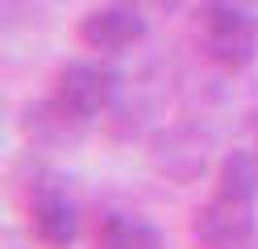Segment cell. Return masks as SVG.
Returning <instances> with one entry per match:
<instances>
[{"mask_svg": "<svg viewBox=\"0 0 258 249\" xmlns=\"http://www.w3.org/2000/svg\"><path fill=\"white\" fill-rule=\"evenodd\" d=\"M191 33L200 54L221 71H246L258 58V17L246 0H200Z\"/></svg>", "mask_w": 258, "mask_h": 249, "instance_id": "cell-1", "label": "cell"}, {"mask_svg": "<svg viewBox=\"0 0 258 249\" xmlns=\"http://www.w3.org/2000/svg\"><path fill=\"white\" fill-rule=\"evenodd\" d=\"M25 216H29V232L38 237L42 249H71L79 241V228H84V212H79V199L71 191V179L54 171H42L29 179Z\"/></svg>", "mask_w": 258, "mask_h": 249, "instance_id": "cell-2", "label": "cell"}, {"mask_svg": "<svg viewBox=\"0 0 258 249\" xmlns=\"http://www.w3.org/2000/svg\"><path fill=\"white\" fill-rule=\"evenodd\" d=\"M117 92H121V75L100 58H75L54 75V104L79 125H92L104 112H112Z\"/></svg>", "mask_w": 258, "mask_h": 249, "instance_id": "cell-3", "label": "cell"}, {"mask_svg": "<svg viewBox=\"0 0 258 249\" xmlns=\"http://www.w3.org/2000/svg\"><path fill=\"white\" fill-rule=\"evenodd\" d=\"M258 237V220H254V204L246 199H229V195H208L191 216V241L200 249H254Z\"/></svg>", "mask_w": 258, "mask_h": 249, "instance_id": "cell-4", "label": "cell"}, {"mask_svg": "<svg viewBox=\"0 0 258 249\" xmlns=\"http://www.w3.org/2000/svg\"><path fill=\"white\" fill-rule=\"evenodd\" d=\"M213 162V137L196 125H167L150 141V166L175 183H191Z\"/></svg>", "mask_w": 258, "mask_h": 249, "instance_id": "cell-5", "label": "cell"}, {"mask_svg": "<svg viewBox=\"0 0 258 249\" xmlns=\"http://www.w3.org/2000/svg\"><path fill=\"white\" fill-rule=\"evenodd\" d=\"M150 21L142 17L138 5H104V9H92L84 21H79V42L96 54H125L146 42Z\"/></svg>", "mask_w": 258, "mask_h": 249, "instance_id": "cell-6", "label": "cell"}, {"mask_svg": "<svg viewBox=\"0 0 258 249\" xmlns=\"http://www.w3.org/2000/svg\"><path fill=\"white\" fill-rule=\"evenodd\" d=\"M96 249H167L158 224L129 212H108L96 224Z\"/></svg>", "mask_w": 258, "mask_h": 249, "instance_id": "cell-7", "label": "cell"}, {"mask_svg": "<svg viewBox=\"0 0 258 249\" xmlns=\"http://www.w3.org/2000/svg\"><path fill=\"white\" fill-rule=\"evenodd\" d=\"M213 191L217 195H229V199L258 204V154H250V149H229V154L217 162Z\"/></svg>", "mask_w": 258, "mask_h": 249, "instance_id": "cell-8", "label": "cell"}, {"mask_svg": "<svg viewBox=\"0 0 258 249\" xmlns=\"http://www.w3.org/2000/svg\"><path fill=\"white\" fill-rule=\"evenodd\" d=\"M150 5H158V9H171V13H175V9H183L187 0H150Z\"/></svg>", "mask_w": 258, "mask_h": 249, "instance_id": "cell-9", "label": "cell"}, {"mask_svg": "<svg viewBox=\"0 0 258 249\" xmlns=\"http://www.w3.org/2000/svg\"><path fill=\"white\" fill-rule=\"evenodd\" d=\"M246 5H250V13H254V17H258V0H246Z\"/></svg>", "mask_w": 258, "mask_h": 249, "instance_id": "cell-10", "label": "cell"}, {"mask_svg": "<svg viewBox=\"0 0 258 249\" xmlns=\"http://www.w3.org/2000/svg\"><path fill=\"white\" fill-rule=\"evenodd\" d=\"M58 5H71V0H58Z\"/></svg>", "mask_w": 258, "mask_h": 249, "instance_id": "cell-11", "label": "cell"}]
</instances>
